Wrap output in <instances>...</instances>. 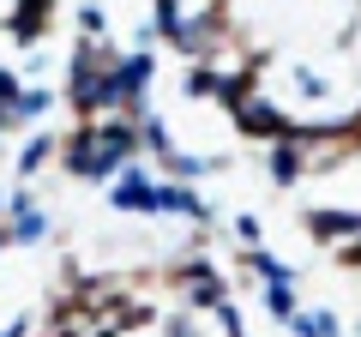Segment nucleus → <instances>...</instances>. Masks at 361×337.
Segmentation results:
<instances>
[{"label":"nucleus","instance_id":"1","mask_svg":"<svg viewBox=\"0 0 361 337\" xmlns=\"http://www.w3.org/2000/svg\"><path fill=\"white\" fill-rule=\"evenodd\" d=\"M133 151H139V121H97V127H85L73 139L66 168L73 175H90V181H109V175L127 168Z\"/></svg>","mask_w":361,"mask_h":337},{"label":"nucleus","instance_id":"2","mask_svg":"<svg viewBox=\"0 0 361 337\" xmlns=\"http://www.w3.org/2000/svg\"><path fill=\"white\" fill-rule=\"evenodd\" d=\"M229 115H235V127H241L247 139H283V133H289V121L277 115L265 97H247V103H235Z\"/></svg>","mask_w":361,"mask_h":337},{"label":"nucleus","instance_id":"3","mask_svg":"<svg viewBox=\"0 0 361 337\" xmlns=\"http://www.w3.org/2000/svg\"><path fill=\"white\" fill-rule=\"evenodd\" d=\"M109 205L115 211H145V217H151L157 211V181H145V168H121V181H115V199H109Z\"/></svg>","mask_w":361,"mask_h":337},{"label":"nucleus","instance_id":"4","mask_svg":"<svg viewBox=\"0 0 361 337\" xmlns=\"http://www.w3.org/2000/svg\"><path fill=\"white\" fill-rule=\"evenodd\" d=\"M6 211H13V223H6L13 241H42V235H49V217L30 205V193H13V199H6Z\"/></svg>","mask_w":361,"mask_h":337},{"label":"nucleus","instance_id":"5","mask_svg":"<svg viewBox=\"0 0 361 337\" xmlns=\"http://www.w3.org/2000/svg\"><path fill=\"white\" fill-rule=\"evenodd\" d=\"M180 277H187V289H193V307H223V283H217V271H211L205 259H193Z\"/></svg>","mask_w":361,"mask_h":337},{"label":"nucleus","instance_id":"6","mask_svg":"<svg viewBox=\"0 0 361 337\" xmlns=\"http://www.w3.org/2000/svg\"><path fill=\"white\" fill-rule=\"evenodd\" d=\"M157 211H175V217H193V223H205V217H211L205 199H199L193 187H157Z\"/></svg>","mask_w":361,"mask_h":337},{"label":"nucleus","instance_id":"7","mask_svg":"<svg viewBox=\"0 0 361 337\" xmlns=\"http://www.w3.org/2000/svg\"><path fill=\"white\" fill-rule=\"evenodd\" d=\"M301 175V133H283V139H277V151H271V181H295Z\"/></svg>","mask_w":361,"mask_h":337},{"label":"nucleus","instance_id":"8","mask_svg":"<svg viewBox=\"0 0 361 337\" xmlns=\"http://www.w3.org/2000/svg\"><path fill=\"white\" fill-rule=\"evenodd\" d=\"M42 18H49V0H25V6H18V18H13V37L30 42V37L42 30Z\"/></svg>","mask_w":361,"mask_h":337},{"label":"nucleus","instance_id":"9","mask_svg":"<svg viewBox=\"0 0 361 337\" xmlns=\"http://www.w3.org/2000/svg\"><path fill=\"white\" fill-rule=\"evenodd\" d=\"M361 217L355 211H313V235H355Z\"/></svg>","mask_w":361,"mask_h":337},{"label":"nucleus","instance_id":"10","mask_svg":"<svg viewBox=\"0 0 361 337\" xmlns=\"http://www.w3.org/2000/svg\"><path fill=\"white\" fill-rule=\"evenodd\" d=\"M289 331L295 337H337V313H295Z\"/></svg>","mask_w":361,"mask_h":337},{"label":"nucleus","instance_id":"11","mask_svg":"<svg viewBox=\"0 0 361 337\" xmlns=\"http://www.w3.org/2000/svg\"><path fill=\"white\" fill-rule=\"evenodd\" d=\"M265 307L277 313V319H295V277H277V283L265 289Z\"/></svg>","mask_w":361,"mask_h":337},{"label":"nucleus","instance_id":"12","mask_svg":"<svg viewBox=\"0 0 361 337\" xmlns=\"http://www.w3.org/2000/svg\"><path fill=\"white\" fill-rule=\"evenodd\" d=\"M49 151H54V139H49V133H37V139L25 145V157H18V168H25V175H37V168L49 163Z\"/></svg>","mask_w":361,"mask_h":337},{"label":"nucleus","instance_id":"13","mask_svg":"<svg viewBox=\"0 0 361 337\" xmlns=\"http://www.w3.org/2000/svg\"><path fill=\"white\" fill-rule=\"evenodd\" d=\"M13 109H18V78L0 66V133L13 127Z\"/></svg>","mask_w":361,"mask_h":337},{"label":"nucleus","instance_id":"14","mask_svg":"<svg viewBox=\"0 0 361 337\" xmlns=\"http://www.w3.org/2000/svg\"><path fill=\"white\" fill-rule=\"evenodd\" d=\"M49 103H54L49 91H18V109H13V121H37Z\"/></svg>","mask_w":361,"mask_h":337},{"label":"nucleus","instance_id":"15","mask_svg":"<svg viewBox=\"0 0 361 337\" xmlns=\"http://www.w3.org/2000/svg\"><path fill=\"white\" fill-rule=\"evenodd\" d=\"M169 337H193V325H187V319H175V325H169Z\"/></svg>","mask_w":361,"mask_h":337},{"label":"nucleus","instance_id":"16","mask_svg":"<svg viewBox=\"0 0 361 337\" xmlns=\"http://www.w3.org/2000/svg\"><path fill=\"white\" fill-rule=\"evenodd\" d=\"M6 247H13V229H6V223H0V253H6Z\"/></svg>","mask_w":361,"mask_h":337},{"label":"nucleus","instance_id":"17","mask_svg":"<svg viewBox=\"0 0 361 337\" xmlns=\"http://www.w3.org/2000/svg\"><path fill=\"white\" fill-rule=\"evenodd\" d=\"M0 205H6V199H0Z\"/></svg>","mask_w":361,"mask_h":337}]
</instances>
